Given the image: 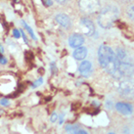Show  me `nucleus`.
Segmentation results:
<instances>
[{
	"mask_svg": "<svg viewBox=\"0 0 134 134\" xmlns=\"http://www.w3.org/2000/svg\"><path fill=\"white\" fill-rule=\"evenodd\" d=\"M119 16V10L115 6H107L101 11L98 17V23L100 26L104 29H109L114 25Z\"/></svg>",
	"mask_w": 134,
	"mask_h": 134,
	"instance_id": "obj_1",
	"label": "nucleus"
},
{
	"mask_svg": "<svg viewBox=\"0 0 134 134\" xmlns=\"http://www.w3.org/2000/svg\"><path fill=\"white\" fill-rule=\"evenodd\" d=\"M115 59V54L114 53L112 48H110L109 46H106V45L100 46V48L98 50V60H99L101 67L105 69L106 67H108Z\"/></svg>",
	"mask_w": 134,
	"mask_h": 134,
	"instance_id": "obj_2",
	"label": "nucleus"
},
{
	"mask_svg": "<svg viewBox=\"0 0 134 134\" xmlns=\"http://www.w3.org/2000/svg\"><path fill=\"white\" fill-rule=\"evenodd\" d=\"M79 8L85 14H94L100 10L99 0H79Z\"/></svg>",
	"mask_w": 134,
	"mask_h": 134,
	"instance_id": "obj_3",
	"label": "nucleus"
},
{
	"mask_svg": "<svg viewBox=\"0 0 134 134\" xmlns=\"http://www.w3.org/2000/svg\"><path fill=\"white\" fill-rule=\"evenodd\" d=\"M119 92L122 97L131 99L134 97V79H125L119 83Z\"/></svg>",
	"mask_w": 134,
	"mask_h": 134,
	"instance_id": "obj_4",
	"label": "nucleus"
},
{
	"mask_svg": "<svg viewBox=\"0 0 134 134\" xmlns=\"http://www.w3.org/2000/svg\"><path fill=\"white\" fill-rule=\"evenodd\" d=\"M119 71L121 76L130 77L134 75V65L131 61H127L126 58L124 60H119Z\"/></svg>",
	"mask_w": 134,
	"mask_h": 134,
	"instance_id": "obj_5",
	"label": "nucleus"
},
{
	"mask_svg": "<svg viewBox=\"0 0 134 134\" xmlns=\"http://www.w3.org/2000/svg\"><path fill=\"white\" fill-rule=\"evenodd\" d=\"M83 42H84V38L80 34H72L69 38V44L72 48H77L79 46H81Z\"/></svg>",
	"mask_w": 134,
	"mask_h": 134,
	"instance_id": "obj_6",
	"label": "nucleus"
},
{
	"mask_svg": "<svg viewBox=\"0 0 134 134\" xmlns=\"http://www.w3.org/2000/svg\"><path fill=\"white\" fill-rule=\"evenodd\" d=\"M92 71V65L89 61H84L79 66V72L83 76H88Z\"/></svg>",
	"mask_w": 134,
	"mask_h": 134,
	"instance_id": "obj_7",
	"label": "nucleus"
},
{
	"mask_svg": "<svg viewBox=\"0 0 134 134\" xmlns=\"http://www.w3.org/2000/svg\"><path fill=\"white\" fill-rule=\"evenodd\" d=\"M81 25L87 30L86 34H87L88 36L93 35V34L95 32V26H94V24L92 23V21H90V20L87 19V18H83V19L81 20Z\"/></svg>",
	"mask_w": 134,
	"mask_h": 134,
	"instance_id": "obj_8",
	"label": "nucleus"
},
{
	"mask_svg": "<svg viewBox=\"0 0 134 134\" xmlns=\"http://www.w3.org/2000/svg\"><path fill=\"white\" fill-rule=\"evenodd\" d=\"M115 108L118 110V112L122 115H130L132 113V107L126 103H118L115 105Z\"/></svg>",
	"mask_w": 134,
	"mask_h": 134,
	"instance_id": "obj_9",
	"label": "nucleus"
},
{
	"mask_svg": "<svg viewBox=\"0 0 134 134\" xmlns=\"http://www.w3.org/2000/svg\"><path fill=\"white\" fill-rule=\"evenodd\" d=\"M56 21L60 26H64V27H69L71 26V20L69 18V16L65 15V14H59L56 16Z\"/></svg>",
	"mask_w": 134,
	"mask_h": 134,
	"instance_id": "obj_10",
	"label": "nucleus"
},
{
	"mask_svg": "<svg viewBox=\"0 0 134 134\" xmlns=\"http://www.w3.org/2000/svg\"><path fill=\"white\" fill-rule=\"evenodd\" d=\"M87 56V49L83 46H79L74 52V58L75 60H83Z\"/></svg>",
	"mask_w": 134,
	"mask_h": 134,
	"instance_id": "obj_11",
	"label": "nucleus"
},
{
	"mask_svg": "<svg viewBox=\"0 0 134 134\" xmlns=\"http://www.w3.org/2000/svg\"><path fill=\"white\" fill-rule=\"evenodd\" d=\"M80 128L78 125H71V124H68L67 126H66V130L69 132L70 134H77L78 130H79Z\"/></svg>",
	"mask_w": 134,
	"mask_h": 134,
	"instance_id": "obj_12",
	"label": "nucleus"
},
{
	"mask_svg": "<svg viewBox=\"0 0 134 134\" xmlns=\"http://www.w3.org/2000/svg\"><path fill=\"white\" fill-rule=\"evenodd\" d=\"M116 58L119 60H124L125 58H126V52L123 50V49L119 48L116 50Z\"/></svg>",
	"mask_w": 134,
	"mask_h": 134,
	"instance_id": "obj_13",
	"label": "nucleus"
},
{
	"mask_svg": "<svg viewBox=\"0 0 134 134\" xmlns=\"http://www.w3.org/2000/svg\"><path fill=\"white\" fill-rule=\"evenodd\" d=\"M23 23V26H25V29H26L27 31H29V34H30V36L32 37V39H34V40H36V37H35V35H34V30H31V27H30V26H27L26 23L25 22H22Z\"/></svg>",
	"mask_w": 134,
	"mask_h": 134,
	"instance_id": "obj_14",
	"label": "nucleus"
},
{
	"mask_svg": "<svg viewBox=\"0 0 134 134\" xmlns=\"http://www.w3.org/2000/svg\"><path fill=\"white\" fill-rule=\"evenodd\" d=\"M127 15L129 17V19L134 21V5H132V6H130V7L128 8V10H127Z\"/></svg>",
	"mask_w": 134,
	"mask_h": 134,
	"instance_id": "obj_15",
	"label": "nucleus"
},
{
	"mask_svg": "<svg viewBox=\"0 0 134 134\" xmlns=\"http://www.w3.org/2000/svg\"><path fill=\"white\" fill-rule=\"evenodd\" d=\"M42 81H43V80H42V78H38L37 80H36V81H35L34 84H32V88H35V87L39 86L41 83H42Z\"/></svg>",
	"mask_w": 134,
	"mask_h": 134,
	"instance_id": "obj_16",
	"label": "nucleus"
},
{
	"mask_svg": "<svg viewBox=\"0 0 134 134\" xmlns=\"http://www.w3.org/2000/svg\"><path fill=\"white\" fill-rule=\"evenodd\" d=\"M0 104L2 105V106H4V107H7L8 105H9V101H8L7 99H1Z\"/></svg>",
	"mask_w": 134,
	"mask_h": 134,
	"instance_id": "obj_17",
	"label": "nucleus"
},
{
	"mask_svg": "<svg viewBox=\"0 0 134 134\" xmlns=\"http://www.w3.org/2000/svg\"><path fill=\"white\" fill-rule=\"evenodd\" d=\"M13 34H14V36H15L16 38H19L20 36H21V31L18 30H13Z\"/></svg>",
	"mask_w": 134,
	"mask_h": 134,
	"instance_id": "obj_18",
	"label": "nucleus"
},
{
	"mask_svg": "<svg viewBox=\"0 0 134 134\" xmlns=\"http://www.w3.org/2000/svg\"><path fill=\"white\" fill-rule=\"evenodd\" d=\"M51 70H52V74H56L57 72V67L54 63H51Z\"/></svg>",
	"mask_w": 134,
	"mask_h": 134,
	"instance_id": "obj_19",
	"label": "nucleus"
},
{
	"mask_svg": "<svg viewBox=\"0 0 134 134\" xmlns=\"http://www.w3.org/2000/svg\"><path fill=\"white\" fill-rule=\"evenodd\" d=\"M57 119H58V116H57V115L54 113V114H52V115H51V119H50V120L52 121V122H55L57 120Z\"/></svg>",
	"mask_w": 134,
	"mask_h": 134,
	"instance_id": "obj_20",
	"label": "nucleus"
},
{
	"mask_svg": "<svg viewBox=\"0 0 134 134\" xmlns=\"http://www.w3.org/2000/svg\"><path fill=\"white\" fill-rule=\"evenodd\" d=\"M0 63L2 64V65H5V64L7 63V60H6V58H4L3 56H0Z\"/></svg>",
	"mask_w": 134,
	"mask_h": 134,
	"instance_id": "obj_21",
	"label": "nucleus"
},
{
	"mask_svg": "<svg viewBox=\"0 0 134 134\" xmlns=\"http://www.w3.org/2000/svg\"><path fill=\"white\" fill-rule=\"evenodd\" d=\"M45 6H51L52 5V1L51 0H43Z\"/></svg>",
	"mask_w": 134,
	"mask_h": 134,
	"instance_id": "obj_22",
	"label": "nucleus"
},
{
	"mask_svg": "<svg viewBox=\"0 0 134 134\" xmlns=\"http://www.w3.org/2000/svg\"><path fill=\"white\" fill-rule=\"evenodd\" d=\"M67 1L68 0H56V2L57 3H59V4H65Z\"/></svg>",
	"mask_w": 134,
	"mask_h": 134,
	"instance_id": "obj_23",
	"label": "nucleus"
},
{
	"mask_svg": "<svg viewBox=\"0 0 134 134\" xmlns=\"http://www.w3.org/2000/svg\"><path fill=\"white\" fill-rule=\"evenodd\" d=\"M77 134H88L86 131H84V130H81V129H79L78 130V132H77Z\"/></svg>",
	"mask_w": 134,
	"mask_h": 134,
	"instance_id": "obj_24",
	"label": "nucleus"
},
{
	"mask_svg": "<svg viewBox=\"0 0 134 134\" xmlns=\"http://www.w3.org/2000/svg\"><path fill=\"white\" fill-rule=\"evenodd\" d=\"M107 107H108V108L109 107H110V108H112V103L110 102V104H109V102H108V103H107Z\"/></svg>",
	"mask_w": 134,
	"mask_h": 134,
	"instance_id": "obj_25",
	"label": "nucleus"
},
{
	"mask_svg": "<svg viewBox=\"0 0 134 134\" xmlns=\"http://www.w3.org/2000/svg\"><path fill=\"white\" fill-rule=\"evenodd\" d=\"M108 134H115V133H113V132H110V133H108Z\"/></svg>",
	"mask_w": 134,
	"mask_h": 134,
	"instance_id": "obj_26",
	"label": "nucleus"
}]
</instances>
